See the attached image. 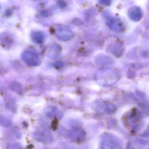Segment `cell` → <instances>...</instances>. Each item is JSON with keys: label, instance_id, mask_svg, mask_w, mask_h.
<instances>
[{"label": "cell", "instance_id": "obj_1", "mask_svg": "<svg viewBox=\"0 0 149 149\" xmlns=\"http://www.w3.org/2000/svg\"><path fill=\"white\" fill-rule=\"evenodd\" d=\"M21 59L27 64L30 66H36L40 64L39 55L36 52L32 51H26L21 55Z\"/></svg>", "mask_w": 149, "mask_h": 149}, {"label": "cell", "instance_id": "obj_4", "mask_svg": "<svg viewBox=\"0 0 149 149\" xmlns=\"http://www.w3.org/2000/svg\"><path fill=\"white\" fill-rule=\"evenodd\" d=\"M11 88L12 90L15 91L18 94H21L22 91L21 85L17 82H14L11 84Z\"/></svg>", "mask_w": 149, "mask_h": 149}, {"label": "cell", "instance_id": "obj_5", "mask_svg": "<svg viewBox=\"0 0 149 149\" xmlns=\"http://www.w3.org/2000/svg\"><path fill=\"white\" fill-rule=\"evenodd\" d=\"M49 15V13L48 11H43V12H42V13H41V15H43V16H45V17L48 16V15Z\"/></svg>", "mask_w": 149, "mask_h": 149}, {"label": "cell", "instance_id": "obj_2", "mask_svg": "<svg viewBox=\"0 0 149 149\" xmlns=\"http://www.w3.org/2000/svg\"><path fill=\"white\" fill-rule=\"evenodd\" d=\"M30 37L32 41L37 44H40L43 43L45 40V35L41 31H33L31 33Z\"/></svg>", "mask_w": 149, "mask_h": 149}, {"label": "cell", "instance_id": "obj_6", "mask_svg": "<svg viewBox=\"0 0 149 149\" xmlns=\"http://www.w3.org/2000/svg\"><path fill=\"white\" fill-rule=\"evenodd\" d=\"M12 14V12L11 10H8L6 12V15L7 16H9V15H11Z\"/></svg>", "mask_w": 149, "mask_h": 149}, {"label": "cell", "instance_id": "obj_3", "mask_svg": "<svg viewBox=\"0 0 149 149\" xmlns=\"http://www.w3.org/2000/svg\"><path fill=\"white\" fill-rule=\"evenodd\" d=\"M11 125L10 120L5 117L2 115H0V125L4 127H8Z\"/></svg>", "mask_w": 149, "mask_h": 149}, {"label": "cell", "instance_id": "obj_7", "mask_svg": "<svg viewBox=\"0 0 149 149\" xmlns=\"http://www.w3.org/2000/svg\"><path fill=\"white\" fill-rule=\"evenodd\" d=\"M1 5H0V10H1Z\"/></svg>", "mask_w": 149, "mask_h": 149}]
</instances>
